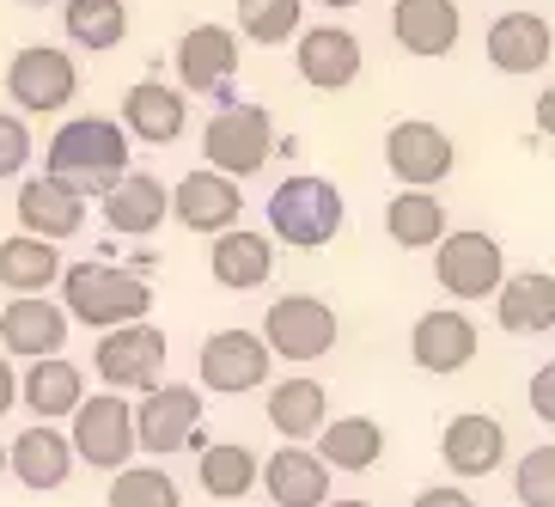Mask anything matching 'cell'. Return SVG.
Returning a JSON list of instances; mask_svg holds the SVG:
<instances>
[{"mask_svg":"<svg viewBox=\"0 0 555 507\" xmlns=\"http://www.w3.org/2000/svg\"><path fill=\"white\" fill-rule=\"evenodd\" d=\"M43 172L74 183L80 197H104L129 172V135L111 116H74V123L55 129L50 153H43Z\"/></svg>","mask_w":555,"mask_h":507,"instance_id":"1","label":"cell"},{"mask_svg":"<svg viewBox=\"0 0 555 507\" xmlns=\"http://www.w3.org/2000/svg\"><path fill=\"white\" fill-rule=\"evenodd\" d=\"M62 312L67 325L86 330H116L134 325L153 312V288L134 269H116V263H62Z\"/></svg>","mask_w":555,"mask_h":507,"instance_id":"2","label":"cell"},{"mask_svg":"<svg viewBox=\"0 0 555 507\" xmlns=\"http://www.w3.org/2000/svg\"><path fill=\"white\" fill-rule=\"evenodd\" d=\"M275 153H281V141H275L269 111L227 92V99H220V111L208 116V129H202V160H208V172H220V178H232V183H245V178H257Z\"/></svg>","mask_w":555,"mask_h":507,"instance_id":"3","label":"cell"},{"mask_svg":"<svg viewBox=\"0 0 555 507\" xmlns=\"http://www.w3.org/2000/svg\"><path fill=\"white\" fill-rule=\"evenodd\" d=\"M343 220H348V202L330 178L299 172V178H281L275 190H269V239H275V245L318 251L343 232Z\"/></svg>","mask_w":555,"mask_h":507,"instance_id":"4","label":"cell"},{"mask_svg":"<svg viewBox=\"0 0 555 507\" xmlns=\"http://www.w3.org/2000/svg\"><path fill=\"white\" fill-rule=\"evenodd\" d=\"M67 422H74L67 428V446L92 471H122V465H134V404L122 392L80 397Z\"/></svg>","mask_w":555,"mask_h":507,"instance_id":"5","label":"cell"},{"mask_svg":"<svg viewBox=\"0 0 555 507\" xmlns=\"http://www.w3.org/2000/svg\"><path fill=\"white\" fill-rule=\"evenodd\" d=\"M165 330L134 318V325H116V330H99V348H92V367L111 392H153L165 379Z\"/></svg>","mask_w":555,"mask_h":507,"instance_id":"6","label":"cell"},{"mask_svg":"<svg viewBox=\"0 0 555 507\" xmlns=\"http://www.w3.org/2000/svg\"><path fill=\"white\" fill-rule=\"evenodd\" d=\"M7 99L25 116H55L80 99V67H74L67 50H55V43H25L7 62Z\"/></svg>","mask_w":555,"mask_h":507,"instance_id":"7","label":"cell"},{"mask_svg":"<svg viewBox=\"0 0 555 507\" xmlns=\"http://www.w3.org/2000/svg\"><path fill=\"white\" fill-rule=\"evenodd\" d=\"M336 306L318 294H281L275 306L262 312V343H269V355L281 360H324L330 348H336Z\"/></svg>","mask_w":555,"mask_h":507,"instance_id":"8","label":"cell"},{"mask_svg":"<svg viewBox=\"0 0 555 507\" xmlns=\"http://www.w3.org/2000/svg\"><path fill=\"white\" fill-rule=\"evenodd\" d=\"M434 276L452 300H489L506 276V257H501V239L482 227H464V232H446L434 245Z\"/></svg>","mask_w":555,"mask_h":507,"instance_id":"9","label":"cell"},{"mask_svg":"<svg viewBox=\"0 0 555 507\" xmlns=\"http://www.w3.org/2000/svg\"><path fill=\"white\" fill-rule=\"evenodd\" d=\"M202 392H227V397H245V392H262L269 373H275V355L262 343L257 330H214L202 343Z\"/></svg>","mask_w":555,"mask_h":507,"instance_id":"10","label":"cell"},{"mask_svg":"<svg viewBox=\"0 0 555 507\" xmlns=\"http://www.w3.org/2000/svg\"><path fill=\"white\" fill-rule=\"evenodd\" d=\"M385 165H391V178L403 183V190H434V183L452 178L457 148L440 123L403 116V123H391V135H385Z\"/></svg>","mask_w":555,"mask_h":507,"instance_id":"11","label":"cell"},{"mask_svg":"<svg viewBox=\"0 0 555 507\" xmlns=\"http://www.w3.org/2000/svg\"><path fill=\"white\" fill-rule=\"evenodd\" d=\"M134 446L141 453H190V446H202V392H190V385H153L147 397H141V409H134Z\"/></svg>","mask_w":555,"mask_h":507,"instance_id":"12","label":"cell"},{"mask_svg":"<svg viewBox=\"0 0 555 507\" xmlns=\"http://www.w3.org/2000/svg\"><path fill=\"white\" fill-rule=\"evenodd\" d=\"M476 348H482V337H476L470 312L457 306H434L415 318V330H409V360L422 367V373L446 379V373H464L476 360Z\"/></svg>","mask_w":555,"mask_h":507,"instance_id":"13","label":"cell"},{"mask_svg":"<svg viewBox=\"0 0 555 507\" xmlns=\"http://www.w3.org/2000/svg\"><path fill=\"white\" fill-rule=\"evenodd\" d=\"M178 80L183 92H196V99H227L232 92V74H238V31L227 25H190L178 37Z\"/></svg>","mask_w":555,"mask_h":507,"instance_id":"14","label":"cell"},{"mask_svg":"<svg viewBox=\"0 0 555 507\" xmlns=\"http://www.w3.org/2000/svg\"><path fill=\"white\" fill-rule=\"evenodd\" d=\"M18 232H31V239H50V245H62V239H74V232L86 227V197L74 190V183L62 178H25L18 183Z\"/></svg>","mask_w":555,"mask_h":507,"instance_id":"15","label":"cell"},{"mask_svg":"<svg viewBox=\"0 0 555 507\" xmlns=\"http://www.w3.org/2000/svg\"><path fill=\"white\" fill-rule=\"evenodd\" d=\"M0 348L18 360H43L67 348V312L50 294H13L0 312Z\"/></svg>","mask_w":555,"mask_h":507,"instance_id":"16","label":"cell"},{"mask_svg":"<svg viewBox=\"0 0 555 507\" xmlns=\"http://www.w3.org/2000/svg\"><path fill=\"white\" fill-rule=\"evenodd\" d=\"M360 62H366L360 55V37L343 31V25H311V31H299L294 67L311 92H348L360 80Z\"/></svg>","mask_w":555,"mask_h":507,"instance_id":"17","label":"cell"},{"mask_svg":"<svg viewBox=\"0 0 555 507\" xmlns=\"http://www.w3.org/2000/svg\"><path fill=\"white\" fill-rule=\"evenodd\" d=\"M238 208H245V197H238V183L220 178V172H183L178 183H171V220L190 232H227L238 227Z\"/></svg>","mask_w":555,"mask_h":507,"instance_id":"18","label":"cell"},{"mask_svg":"<svg viewBox=\"0 0 555 507\" xmlns=\"http://www.w3.org/2000/svg\"><path fill=\"white\" fill-rule=\"evenodd\" d=\"M489 62L501 67V74H543L555 55V31L543 13H525V7H513V13H501L489 25Z\"/></svg>","mask_w":555,"mask_h":507,"instance_id":"19","label":"cell"},{"mask_svg":"<svg viewBox=\"0 0 555 507\" xmlns=\"http://www.w3.org/2000/svg\"><path fill=\"white\" fill-rule=\"evenodd\" d=\"M257 490L275 495V507H324L330 502V465L318 453H306L299 441H287L281 453H269L257 465Z\"/></svg>","mask_w":555,"mask_h":507,"instance_id":"20","label":"cell"},{"mask_svg":"<svg viewBox=\"0 0 555 507\" xmlns=\"http://www.w3.org/2000/svg\"><path fill=\"white\" fill-rule=\"evenodd\" d=\"M99 202H104V227L122 232V239H147V232L165 227V214H171V190L153 172H122Z\"/></svg>","mask_w":555,"mask_h":507,"instance_id":"21","label":"cell"},{"mask_svg":"<svg viewBox=\"0 0 555 507\" xmlns=\"http://www.w3.org/2000/svg\"><path fill=\"white\" fill-rule=\"evenodd\" d=\"M391 37L409 55L440 62V55L457 50V37H464V13H457V0H397L391 7Z\"/></svg>","mask_w":555,"mask_h":507,"instance_id":"22","label":"cell"},{"mask_svg":"<svg viewBox=\"0 0 555 507\" xmlns=\"http://www.w3.org/2000/svg\"><path fill=\"white\" fill-rule=\"evenodd\" d=\"M440 458H446V471H452V477H489V471H501L506 428L494 422V416H482V409H464V416L446 422Z\"/></svg>","mask_w":555,"mask_h":507,"instance_id":"23","label":"cell"},{"mask_svg":"<svg viewBox=\"0 0 555 507\" xmlns=\"http://www.w3.org/2000/svg\"><path fill=\"white\" fill-rule=\"evenodd\" d=\"M7 471H13L25 490L50 495V490H62L67 471H74V446H67V434L55 422H31L13 446H7Z\"/></svg>","mask_w":555,"mask_h":507,"instance_id":"24","label":"cell"},{"mask_svg":"<svg viewBox=\"0 0 555 507\" xmlns=\"http://www.w3.org/2000/svg\"><path fill=\"white\" fill-rule=\"evenodd\" d=\"M494 318L513 337H550L555 330V276L550 269H525V276H501L494 288Z\"/></svg>","mask_w":555,"mask_h":507,"instance_id":"25","label":"cell"},{"mask_svg":"<svg viewBox=\"0 0 555 507\" xmlns=\"http://www.w3.org/2000/svg\"><path fill=\"white\" fill-rule=\"evenodd\" d=\"M208 269H214V281H220V288L250 294V288H262V281L275 276V239H269V232H250V227L214 232Z\"/></svg>","mask_w":555,"mask_h":507,"instance_id":"26","label":"cell"},{"mask_svg":"<svg viewBox=\"0 0 555 507\" xmlns=\"http://www.w3.org/2000/svg\"><path fill=\"white\" fill-rule=\"evenodd\" d=\"M183 123H190V104H183L178 86L165 80H134L129 99H122V135L129 141H147V148H165L178 141Z\"/></svg>","mask_w":555,"mask_h":507,"instance_id":"27","label":"cell"},{"mask_svg":"<svg viewBox=\"0 0 555 507\" xmlns=\"http://www.w3.org/2000/svg\"><path fill=\"white\" fill-rule=\"evenodd\" d=\"M86 397V373L74 367L67 355H43L25 367V379H18V404L31 409L37 422H62V416H74V404Z\"/></svg>","mask_w":555,"mask_h":507,"instance_id":"28","label":"cell"},{"mask_svg":"<svg viewBox=\"0 0 555 507\" xmlns=\"http://www.w3.org/2000/svg\"><path fill=\"white\" fill-rule=\"evenodd\" d=\"M318 458H324L330 471H373L378 458H385V428L373 416H336V422L318 428Z\"/></svg>","mask_w":555,"mask_h":507,"instance_id":"29","label":"cell"},{"mask_svg":"<svg viewBox=\"0 0 555 507\" xmlns=\"http://www.w3.org/2000/svg\"><path fill=\"white\" fill-rule=\"evenodd\" d=\"M262 409H269V428H275L281 441H311V434L330 422V392L318 379L299 373V379H281Z\"/></svg>","mask_w":555,"mask_h":507,"instance_id":"30","label":"cell"},{"mask_svg":"<svg viewBox=\"0 0 555 507\" xmlns=\"http://www.w3.org/2000/svg\"><path fill=\"white\" fill-rule=\"evenodd\" d=\"M55 276H62V251L50 239H31V232L0 239V288L7 294H50Z\"/></svg>","mask_w":555,"mask_h":507,"instance_id":"31","label":"cell"},{"mask_svg":"<svg viewBox=\"0 0 555 507\" xmlns=\"http://www.w3.org/2000/svg\"><path fill=\"white\" fill-rule=\"evenodd\" d=\"M385 232H391V245L403 251H434L446 239V202L434 190H397L391 208H385Z\"/></svg>","mask_w":555,"mask_h":507,"instance_id":"32","label":"cell"},{"mask_svg":"<svg viewBox=\"0 0 555 507\" xmlns=\"http://www.w3.org/2000/svg\"><path fill=\"white\" fill-rule=\"evenodd\" d=\"M257 465L262 458L245 441H202V490L214 502H245L257 490Z\"/></svg>","mask_w":555,"mask_h":507,"instance_id":"33","label":"cell"},{"mask_svg":"<svg viewBox=\"0 0 555 507\" xmlns=\"http://www.w3.org/2000/svg\"><path fill=\"white\" fill-rule=\"evenodd\" d=\"M62 25H67V37H74L80 50L104 55V50H116V43L129 37V7H122V0H67Z\"/></svg>","mask_w":555,"mask_h":507,"instance_id":"34","label":"cell"},{"mask_svg":"<svg viewBox=\"0 0 555 507\" xmlns=\"http://www.w3.org/2000/svg\"><path fill=\"white\" fill-rule=\"evenodd\" d=\"M111 507H183V490L159 465H122L111 471Z\"/></svg>","mask_w":555,"mask_h":507,"instance_id":"35","label":"cell"},{"mask_svg":"<svg viewBox=\"0 0 555 507\" xmlns=\"http://www.w3.org/2000/svg\"><path fill=\"white\" fill-rule=\"evenodd\" d=\"M299 13L306 0H238V31L250 43H287L299 37Z\"/></svg>","mask_w":555,"mask_h":507,"instance_id":"36","label":"cell"},{"mask_svg":"<svg viewBox=\"0 0 555 507\" xmlns=\"http://www.w3.org/2000/svg\"><path fill=\"white\" fill-rule=\"evenodd\" d=\"M513 495L519 507H555V446H531L519 458V471H513Z\"/></svg>","mask_w":555,"mask_h":507,"instance_id":"37","label":"cell"},{"mask_svg":"<svg viewBox=\"0 0 555 507\" xmlns=\"http://www.w3.org/2000/svg\"><path fill=\"white\" fill-rule=\"evenodd\" d=\"M31 153H37V141H31V129H25V116L0 111V178H18V172L31 165Z\"/></svg>","mask_w":555,"mask_h":507,"instance_id":"38","label":"cell"},{"mask_svg":"<svg viewBox=\"0 0 555 507\" xmlns=\"http://www.w3.org/2000/svg\"><path fill=\"white\" fill-rule=\"evenodd\" d=\"M415 507H476L470 490H452V483H427L422 495H415Z\"/></svg>","mask_w":555,"mask_h":507,"instance_id":"39","label":"cell"},{"mask_svg":"<svg viewBox=\"0 0 555 507\" xmlns=\"http://www.w3.org/2000/svg\"><path fill=\"white\" fill-rule=\"evenodd\" d=\"M531 409H538L543 422H555V367H538V379H531Z\"/></svg>","mask_w":555,"mask_h":507,"instance_id":"40","label":"cell"},{"mask_svg":"<svg viewBox=\"0 0 555 507\" xmlns=\"http://www.w3.org/2000/svg\"><path fill=\"white\" fill-rule=\"evenodd\" d=\"M13 404H18V373L7 367V355H0V416H7Z\"/></svg>","mask_w":555,"mask_h":507,"instance_id":"41","label":"cell"},{"mask_svg":"<svg viewBox=\"0 0 555 507\" xmlns=\"http://www.w3.org/2000/svg\"><path fill=\"white\" fill-rule=\"evenodd\" d=\"M538 123H543V135H550V123H555V92H543V104H538Z\"/></svg>","mask_w":555,"mask_h":507,"instance_id":"42","label":"cell"},{"mask_svg":"<svg viewBox=\"0 0 555 507\" xmlns=\"http://www.w3.org/2000/svg\"><path fill=\"white\" fill-rule=\"evenodd\" d=\"M318 7H330V13H348V7H360V0H318Z\"/></svg>","mask_w":555,"mask_h":507,"instance_id":"43","label":"cell"},{"mask_svg":"<svg viewBox=\"0 0 555 507\" xmlns=\"http://www.w3.org/2000/svg\"><path fill=\"white\" fill-rule=\"evenodd\" d=\"M324 507H373V502H324Z\"/></svg>","mask_w":555,"mask_h":507,"instance_id":"44","label":"cell"},{"mask_svg":"<svg viewBox=\"0 0 555 507\" xmlns=\"http://www.w3.org/2000/svg\"><path fill=\"white\" fill-rule=\"evenodd\" d=\"M18 7H50V0H18Z\"/></svg>","mask_w":555,"mask_h":507,"instance_id":"45","label":"cell"},{"mask_svg":"<svg viewBox=\"0 0 555 507\" xmlns=\"http://www.w3.org/2000/svg\"><path fill=\"white\" fill-rule=\"evenodd\" d=\"M0 471H7V446H0Z\"/></svg>","mask_w":555,"mask_h":507,"instance_id":"46","label":"cell"}]
</instances>
